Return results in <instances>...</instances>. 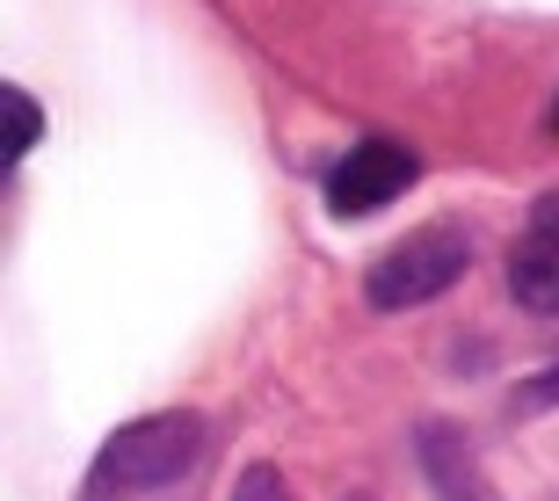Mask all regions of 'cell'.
<instances>
[{
	"mask_svg": "<svg viewBox=\"0 0 559 501\" xmlns=\"http://www.w3.org/2000/svg\"><path fill=\"white\" fill-rule=\"evenodd\" d=\"M204 415H189V407H160V415H139L124 421L117 437L95 451L81 480V501H145V494H167V487H182L204 458Z\"/></svg>",
	"mask_w": 559,
	"mask_h": 501,
	"instance_id": "6da1fadb",
	"label": "cell"
},
{
	"mask_svg": "<svg viewBox=\"0 0 559 501\" xmlns=\"http://www.w3.org/2000/svg\"><path fill=\"white\" fill-rule=\"evenodd\" d=\"M465 262H473V248H465L457 226H415L407 240H393L371 262L364 298H371V313H415V306L451 291L457 276H465Z\"/></svg>",
	"mask_w": 559,
	"mask_h": 501,
	"instance_id": "7a4b0ae2",
	"label": "cell"
},
{
	"mask_svg": "<svg viewBox=\"0 0 559 501\" xmlns=\"http://www.w3.org/2000/svg\"><path fill=\"white\" fill-rule=\"evenodd\" d=\"M421 182V160L400 139H364L328 167V211L334 218H371V211L400 204Z\"/></svg>",
	"mask_w": 559,
	"mask_h": 501,
	"instance_id": "3957f363",
	"label": "cell"
},
{
	"mask_svg": "<svg viewBox=\"0 0 559 501\" xmlns=\"http://www.w3.org/2000/svg\"><path fill=\"white\" fill-rule=\"evenodd\" d=\"M509 298L523 313H545L559 320V240L552 232H523L509 248Z\"/></svg>",
	"mask_w": 559,
	"mask_h": 501,
	"instance_id": "277c9868",
	"label": "cell"
},
{
	"mask_svg": "<svg viewBox=\"0 0 559 501\" xmlns=\"http://www.w3.org/2000/svg\"><path fill=\"white\" fill-rule=\"evenodd\" d=\"M0 117H8V139H0V160L15 167L22 153L44 139V103L37 95H22V87H0Z\"/></svg>",
	"mask_w": 559,
	"mask_h": 501,
	"instance_id": "5b68a950",
	"label": "cell"
},
{
	"mask_svg": "<svg viewBox=\"0 0 559 501\" xmlns=\"http://www.w3.org/2000/svg\"><path fill=\"white\" fill-rule=\"evenodd\" d=\"M233 501H298V494L284 487V473H276V465H248V473L233 480Z\"/></svg>",
	"mask_w": 559,
	"mask_h": 501,
	"instance_id": "8992f818",
	"label": "cell"
},
{
	"mask_svg": "<svg viewBox=\"0 0 559 501\" xmlns=\"http://www.w3.org/2000/svg\"><path fill=\"white\" fill-rule=\"evenodd\" d=\"M523 407H559V363H552V371H538L531 385H523Z\"/></svg>",
	"mask_w": 559,
	"mask_h": 501,
	"instance_id": "52a82bcc",
	"label": "cell"
},
{
	"mask_svg": "<svg viewBox=\"0 0 559 501\" xmlns=\"http://www.w3.org/2000/svg\"><path fill=\"white\" fill-rule=\"evenodd\" d=\"M531 232H552V240H559V189L531 204Z\"/></svg>",
	"mask_w": 559,
	"mask_h": 501,
	"instance_id": "ba28073f",
	"label": "cell"
},
{
	"mask_svg": "<svg viewBox=\"0 0 559 501\" xmlns=\"http://www.w3.org/2000/svg\"><path fill=\"white\" fill-rule=\"evenodd\" d=\"M552 131H559V103H552Z\"/></svg>",
	"mask_w": 559,
	"mask_h": 501,
	"instance_id": "9c48e42d",
	"label": "cell"
}]
</instances>
